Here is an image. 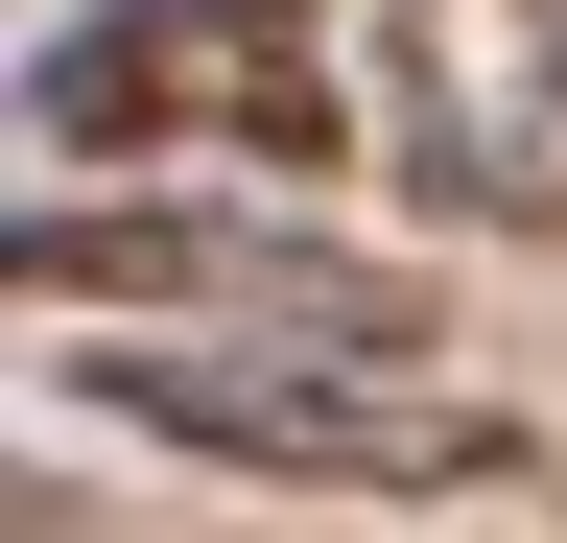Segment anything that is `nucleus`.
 Returning a JSON list of instances; mask_svg holds the SVG:
<instances>
[{"instance_id":"f257e3e1","label":"nucleus","mask_w":567,"mask_h":543,"mask_svg":"<svg viewBox=\"0 0 567 543\" xmlns=\"http://www.w3.org/2000/svg\"><path fill=\"white\" fill-rule=\"evenodd\" d=\"M0 284L48 331H308V355H450L425 260L331 237L308 189H24Z\"/></svg>"},{"instance_id":"f03ea898","label":"nucleus","mask_w":567,"mask_h":543,"mask_svg":"<svg viewBox=\"0 0 567 543\" xmlns=\"http://www.w3.org/2000/svg\"><path fill=\"white\" fill-rule=\"evenodd\" d=\"M142 449L260 472V497H520V426L450 355H308V331H95L71 355Z\"/></svg>"},{"instance_id":"7ed1b4c3","label":"nucleus","mask_w":567,"mask_h":543,"mask_svg":"<svg viewBox=\"0 0 567 543\" xmlns=\"http://www.w3.org/2000/svg\"><path fill=\"white\" fill-rule=\"evenodd\" d=\"M331 0H95L48 24L24 118L71 166H237V189H308L331 166Z\"/></svg>"},{"instance_id":"20e7f679","label":"nucleus","mask_w":567,"mask_h":543,"mask_svg":"<svg viewBox=\"0 0 567 543\" xmlns=\"http://www.w3.org/2000/svg\"><path fill=\"white\" fill-rule=\"evenodd\" d=\"M402 189L473 237H567V0H402L379 24Z\"/></svg>"}]
</instances>
